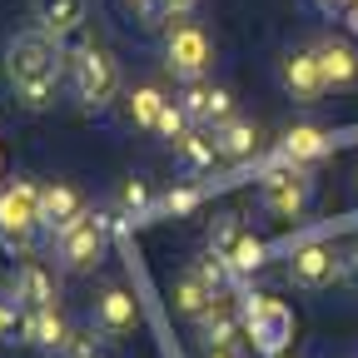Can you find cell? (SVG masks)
Returning a JSON list of instances; mask_svg holds the SVG:
<instances>
[{
    "label": "cell",
    "instance_id": "11",
    "mask_svg": "<svg viewBox=\"0 0 358 358\" xmlns=\"http://www.w3.org/2000/svg\"><path fill=\"white\" fill-rule=\"evenodd\" d=\"M209 249L234 268V274H254V268H264V259H268V249H264V239L254 234V229H244V224L234 219V214H224L219 224H214V234H209Z\"/></svg>",
    "mask_w": 358,
    "mask_h": 358
},
{
    "label": "cell",
    "instance_id": "25",
    "mask_svg": "<svg viewBox=\"0 0 358 358\" xmlns=\"http://www.w3.org/2000/svg\"><path fill=\"white\" fill-rule=\"evenodd\" d=\"M189 129H194V120L185 115V105H179V100H169V105H164V115H159V124H155V140H164V145L174 150V145L185 140Z\"/></svg>",
    "mask_w": 358,
    "mask_h": 358
},
{
    "label": "cell",
    "instance_id": "31",
    "mask_svg": "<svg viewBox=\"0 0 358 358\" xmlns=\"http://www.w3.org/2000/svg\"><path fill=\"white\" fill-rule=\"evenodd\" d=\"M343 279H348V284H353V289H358V249H353V254H348V268H343Z\"/></svg>",
    "mask_w": 358,
    "mask_h": 358
},
{
    "label": "cell",
    "instance_id": "14",
    "mask_svg": "<svg viewBox=\"0 0 358 358\" xmlns=\"http://www.w3.org/2000/svg\"><path fill=\"white\" fill-rule=\"evenodd\" d=\"M10 289H15V299H20L25 308H50V303H60L55 268H50V264H40V259H30V254L15 264V274H10Z\"/></svg>",
    "mask_w": 358,
    "mask_h": 358
},
{
    "label": "cell",
    "instance_id": "1",
    "mask_svg": "<svg viewBox=\"0 0 358 358\" xmlns=\"http://www.w3.org/2000/svg\"><path fill=\"white\" fill-rule=\"evenodd\" d=\"M70 85V50L65 40L45 35L40 25L15 30L6 40V90L25 115H45L60 105V90Z\"/></svg>",
    "mask_w": 358,
    "mask_h": 358
},
{
    "label": "cell",
    "instance_id": "10",
    "mask_svg": "<svg viewBox=\"0 0 358 358\" xmlns=\"http://www.w3.org/2000/svg\"><path fill=\"white\" fill-rule=\"evenodd\" d=\"M279 90H284L289 100H299V105H319L329 95L313 45H289V50L279 55Z\"/></svg>",
    "mask_w": 358,
    "mask_h": 358
},
{
    "label": "cell",
    "instance_id": "23",
    "mask_svg": "<svg viewBox=\"0 0 358 358\" xmlns=\"http://www.w3.org/2000/svg\"><path fill=\"white\" fill-rule=\"evenodd\" d=\"M284 159L289 164H303V159H319L324 155V129L319 124H294V129H284Z\"/></svg>",
    "mask_w": 358,
    "mask_h": 358
},
{
    "label": "cell",
    "instance_id": "4",
    "mask_svg": "<svg viewBox=\"0 0 358 358\" xmlns=\"http://www.w3.org/2000/svg\"><path fill=\"white\" fill-rule=\"evenodd\" d=\"M35 234H45L40 224V185L35 179H15V185L0 189V249L6 254H30Z\"/></svg>",
    "mask_w": 358,
    "mask_h": 358
},
{
    "label": "cell",
    "instance_id": "12",
    "mask_svg": "<svg viewBox=\"0 0 358 358\" xmlns=\"http://www.w3.org/2000/svg\"><path fill=\"white\" fill-rule=\"evenodd\" d=\"M179 105H185V115L199 124V129H219L224 120L239 115V100L229 85H219L214 75L209 80H189L185 90H179Z\"/></svg>",
    "mask_w": 358,
    "mask_h": 358
},
{
    "label": "cell",
    "instance_id": "6",
    "mask_svg": "<svg viewBox=\"0 0 358 358\" xmlns=\"http://www.w3.org/2000/svg\"><path fill=\"white\" fill-rule=\"evenodd\" d=\"M239 324H244V334L254 338L259 353L279 358L294 338V308L284 299H268V294H244L239 299Z\"/></svg>",
    "mask_w": 358,
    "mask_h": 358
},
{
    "label": "cell",
    "instance_id": "21",
    "mask_svg": "<svg viewBox=\"0 0 358 358\" xmlns=\"http://www.w3.org/2000/svg\"><path fill=\"white\" fill-rule=\"evenodd\" d=\"M194 324H199V343H204V348L234 343V338H239V329H244V324H239V313H234L229 303H224V299L204 313V319H194Z\"/></svg>",
    "mask_w": 358,
    "mask_h": 358
},
{
    "label": "cell",
    "instance_id": "30",
    "mask_svg": "<svg viewBox=\"0 0 358 358\" xmlns=\"http://www.w3.org/2000/svg\"><path fill=\"white\" fill-rule=\"evenodd\" d=\"M204 358H244L239 343H219V348H204Z\"/></svg>",
    "mask_w": 358,
    "mask_h": 358
},
{
    "label": "cell",
    "instance_id": "5",
    "mask_svg": "<svg viewBox=\"0 0 358 358\" xmlns=\"http://www.w3.org/2000/svg\"><path fill=\"white\" fill-rule=\"evenodd\" d=\"M159 55H164V70H169L179 85L214 75V40H209V30H204L199 20H174V25H164Z\"/></svg>",
    "mask_w": 358,
    "mask_h": 358
},
{
    "label": "cell",
    "instance_id": "26",
    "mask_svg": "<svg viewBox=\"0 0 358 358\" xmlns=\"http://www.w3.org/2000/svg\"><path fill=\"white\" fill-rule=\"evenodd\" d=\"M145 204H150V185H145L140 174H134V179H124V185L115 189V209H120V214H140Z\"/></svg>",
    "mask_w": 358,
    "mask_h": 358
},
{
    "label": "cell",
    "instance_id": "8",
    "mask_svg": "<svg viewBox=\"0 0 358 358\" xmlns=\"http://www.w3.org/2000/svg\"><path fill=\"white\" fill-rule=\"evenodd\" d=\"M90 329H95L100 338H110V343H120V338H129L134 329H140V299H134L124 284H100L95 289V299H90Z\"/></svg>",
    "mask_w": 358,
    "mask_h": 358
},
{
    "label": "cell",
    "instance_id": "9",
    "mask_svg": "<svg viewBox=\"0 0 358 358\" xmlns=\"http://www.w3.org/2000/svg\"><path fill=\"white\" fill-rule=\"evenodd\" d=\"M308 199H313V179H308L299 164L268 169L264 185H259V209H264L268 219H284V224H289V219H303Z\"/></svg>",
    "mask_w": 358,
    "mask_h": 358
},
{
    "label": "cell",
    "instance_id": "28",
    "mask_svg": "<svg viewBox=\"0 0 358 358\" xmlns=\"http://www.w3.org/2000/svg\"><path fill=\"white\" fill-rule=\"evenodd\" d=\"M124 6H129V15L134 20H140V25H164V0H124Z\"/></svg>",
    "mask_w": 358,
    "mask_h": 358
},
{
    "label": "cell",
    "instance_id": "2",
    "mask_svg": "<svg viewBox=\"0 0 358 358\" xmlns=\"http://www.w3.org/2000/svg\"><path fill=\"white\" fill-rule=\"evenodd\" d=\"M70 95L90 115H105L110 105H120L124 80H120V60L110 55V45H100V40L70 45Z\"/></svg>",
    "mask_w": 358,
    "mask_h": 358
},
{
    "label": "cell",
    "instance_id": "24",
    "mask_svg": "<svg viewBox=\"0 0 358 358\" xmlns=\"http://www.w3.org/2000/svg\"><path fill=\"white\" fill-rule=\"evenodd\" d=\"M25 319H30V308L6 284V289H0V343H25Z\"/></svg>",
    "mask_w": 358,
    "mask_h": 358
},
{
    "label": "cell",
    "instance_id": "19",
    "mask_svg": "<svg viewBox=\"0 0 358 358\" xmlns=\"http://www.w3.org/2000/svg\"><path fill=\"white\" fill-rule=\"evenodd\" d=\"M209 134H214L219 159H229V164H244V159H254V155L264 150V129H259L254 120H244V115L224 120V124H219V129H209Z\"/></svg>",
    "mask_w": 358,
    "mask_h": 358
},
{
    "label": "cell",
    "instance_id": "16",
    "mask_svg": "<svg viewBox=\"0 0 358 358\" xmlns=\"http://www.w3.org/2000/svg\"><path fill=\"white\" fill-rule=\"evenodd\" d=\"M85 194L70 185V179H50V185H40V224H45V234H55L65 229V224H75L85 214Z\"/></svg>",
    "mask_w": 358,
    "mask_h": 358
},
{
    "label": "cell",
    "instance_id": "18",
    "mask_svg": "<svg viewBox=\"0 0 358 358\" xmlns=\"http://www.w3.org/2000/svg\"><path fill=\"white\" fill-rule=\"evenodd\" d=\"M85 15H90V0H30V20L45 35H55V40L80 35Z\"/></svg>",
    "mask_w": 358,
    "mask_h": 358
},
{
    "label": "cell",
    "instance_id": "22",
    "mask_svg": "<svg viewBox=\"0 0 358 358\" xmlns=\"http://www.w3.org/2000/svg\"><path fill=\"white\" fill-rule=\"evenodd\" d=\"M174 159L185 164L189 174H204V169H214V159H219V150H214V134L194 124V129L185 134V140L174 145Z\"/></svg>",
    "mask_w": 358,
    "mask_h": 358
},
{
    "label": "cell",
    "instance_id": "7",
    "mask_svg": "<svg viewBox=\"0 0 358 358\" xmlns=\"http://www.w3.org/2000/svg\"><path fill=\"white\" fill-rule=\"evenodd\" d=\"M343 268H348V259L329 244V239H303V244H294L289 249V264H284V274H289V284L294 289H329V284H338L343 279Z\"/></svg>",
    "mask_w": 358,
    "mask_h": 358
},
{
    "label": "cell",
    "instance_id": "17",
    "mask_svg": "<svg viewBox=\"0 0 358 358\" xmlns=\"http://www.w3.org/2000/svg\"><path fill=\"white\" fill-rule=\"evenodd\" d=\"M164 105H169V95H164V85H155V80L124 85V95H120L124 124H129V129H145V134H155V124H159Z\"/></svg>",
    "mask_w": 358,
    "mask_h": 358
},
{
    "label": "cell",
    "instance_id": "3",
    "mask_svg": "<svg viewBox=\"0 0 358 358\" xmlns=\"http://www.w3.org/2000/svg\"><path fill=\"white\" fill-rule=\"evenodd\" d=\"M50 254L60 274H95L110 254V214L100 209H85L75 224L50 234Z\"/></svg>",
    "mask_w": 358,
    "mask_h": 358
},
{
    "label": "cell",
    "instance_id": "15",
    "mask_svg": "<svg viewBox=\"0 0 358 358\" xmlns=\"http://www.w3.org/2000/svg\"><path fill=\"white\" fill-rule=\"evenodd\" d=\"M70 338H75V329H70V319H65L60 303H50V308H30V319H25V343H30L35 353L60 358Z\"/></svg>",
    "mask_w": 358,
    "mask_h": 358
},
{
    "label": "cell",
    "instance_id": "13",
    "mask_svg": "<svg viewBox=\"0 0 358 358\" xmlns=\"http://www.w3.org/2000/svg\"><path fill=\"white\" fill-rule=\"evenodd\" d=\"M313 55H319V70H324V85L334 90V95H348V90H358V45L343 40V35H319L308 40Z\"/></svg>",
    "mask_w": 358,
    "mask_h": 358
},
{
    "label": "cell",
    "instance_id": "20",
    "mask_svg": "<svg viewBox=\"0 0 358 358\" xmlns=\"http://www.w3.org/2000/svg\"><path fill=\"white\" fill-rule=\"evenodd\" d=\"M169 299H174V308H179V313H189V319H204V313H209L224 294H209V289H204V279L194 274V268H185V274L174 279Z\"/></svg>",
    "mask_w": 358,
    "mask_h": 358
},
{
    "label": "cell",
    "instance_id": "29",
    "mask_svg": "<svg viewBox=\"0 0 358 358\" xmlns=\"http://www.w3.org/2000/svg\"><path fill=\"white\" fill-rule=\"evenodd\" d=\"M194 6H199V0H164V25H174V20H194Z\"/></svg>",
    "mask_w": 358,
    "mask_h": 358
},
{
    "label": "cell",
    "instance_id": "27",
    "mask_svg": "<svg viewBox=\"0 0 358 358\" xmlns=\"http://www.w3.org/2000/svg\"><path fill=\"white\" fill-rule=\"evenodd\" d=\"M110 338H95V329L90 334H75L70 343H65V353L60 358H110V348H105Z\"/></svg>",
    "mask_w": 358,
    "mask_h": 358
}]
</instances>
